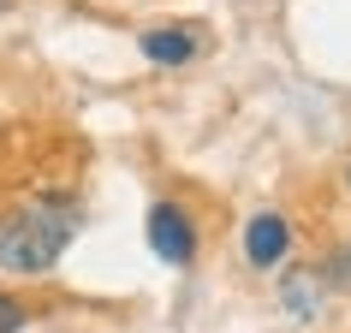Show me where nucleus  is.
I'll return each mask as SVG.
<instances>
[{"mask_svg":"<svg viewBox=\"0 0 351 333\" xmlns=\"http://www.w3.org/2000/svg\"><path fill=\"white\" fill-rule=\"evenodd\" d=\"M315 297H322V286H315L310 274H292V280H286V310H292L298 321H310V315H315Z\"/></svg>","mask_w":351,"mask_h":333,"instance_id":"nucleus-5","label":"nucleus"},{"mask_svg":"<svg viewBox=\"0 0 351 333\" xmlns=\"http://www.w3.org/2000/svg\"><path fill=\"white\" fill-rule=\"evenodd\" d=\"M137 48H143V60H155V66H185V60H197L191 24H155V30L137 36Z\"/></svg>","mask_w":351,"mask_h":333,"instance_id":"nucleus-4","label":"nucleus"},{"mask_svg":"<svg viewBox=\"0 0 351 333\" xmlns=\"http://www.w3.org/2000/svg\"><path fill=\"white\" fill-rule=\"evenodd\" d=\"M286 250H292V226L280 221L274 208H268V214H256V221L244 226V262H250V268H274Z\"/></svg>","mask_w":351,"mask_h":333,"instance_id":"nucleus-3","label":"nucleus"},{"mask_svg":"<svg viewBox=\"0 0 351 333\" xmlns=\"http://www.w3.org/2000/svg\"><path fill=\"white\" fill-rule=\"evenodd\" d=\"M333 286H351V250H339V256H333Z\"/></svg>","mask_w":351,"mask_h":333,"instance_id":"nucleus-7","label":"nucleus"},{"mask_svg":"<svg viewBox=\"0 0 351 333\" xmlns=\"http://www.w3.org/2000/svg\"><path fill=\"white\" fill-rule=\"evenodd\" d=\"M346 179H351V173H346Z\"/></svg>","mask_w":351,"mask_h":333,"instance_id":"nucleus-9","label":"nucleus"},{"mask_svg":"<svg viewBox=\"0 0 351 333\" xmlns=\"http://www.w3.org/2000/svg\"><path fill=\"white\" fill-rule=\"evenodd\" d=\"M6 6H12V0H0V12H6Z\"/></svg>","mask_w":351,"mask_h":333,"instance_id":"nucleus-8","label":"nucleus"},{"mask_svg":"<svg viewBox=\"0 0 351 333\" xmlns=\"http://www.w3.org/2000/svg\"><path fill=\"white\" fill-rule=\"evenodd\" d=\"M72 238H77V208L66 197H42L0 226V268L6 274H48Z\"/></svg>","mask_w":351,"mask_h":333,"instance_id":"nucleus-1","label":"nucleus"},{"mask_svg":"<svg viewBox=\"0 0 351 333\" xmlns=\"http://www.w3.org/2000/svg\"><path fill=\"white\" fill-rule=\"evenodd\" d=\"M143 232H149V250H155L167 268H191V262H197V226H191V214L179 203H155Z\"/></svg>","mask_w":351,"mask_h":333,"instance_id":"nucleus-2","label":"nucleus"},{"mask_svg":"<svg viewBox=\"0 0 351 333\" xmlns=\"http://www.w3.org/2000/svg\"><path fill=\"white\" fill-rule=\"evenodd\" d=\"M24 321H30V315H24V304L0 292V333H24Z\"/></svg>","mask_w":351,"mask_h":333,"instance_id":"nucleus-6","label":"nucleus"}]
</instances>
